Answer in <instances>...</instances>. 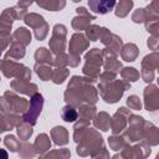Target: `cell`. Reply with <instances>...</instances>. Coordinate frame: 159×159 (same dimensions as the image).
I'll return each mask as SVG.
<instances>
[{
    "mask_svg": "<svg viewBox=\"0 0 159 159\" xmlns=\"http://www.w3.org/2000/svg\"><path fill=\"white\" fill-rule=\"evenodd\" d=\"M0 155H2L4 158H7V154L5 152H2V150H0Z\"/></svg>",
    "mask_w": 159,
    "mask_h": 159,
    "instance_id": "cell-2",
    "label": "cell"
},
{
    "mask_svg": "<svg viewBox=\"0 0 159 159\" xmlns=\"http://www.w3.org/2000/svg\"><path fill=\"white\" fill-rule=\"evenodd\" d=\"M117 0H88L89 9L96 14H107L113 10Z\"/></svg>",
    "mask_w": 159,
    "mask_h": 159,
    "instance_id": "cell-1",
    "label": "cell"
}]
</instances>
